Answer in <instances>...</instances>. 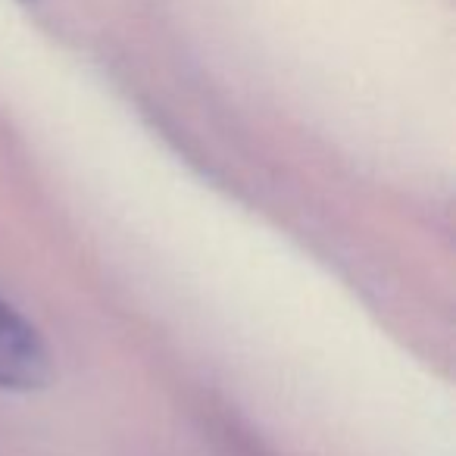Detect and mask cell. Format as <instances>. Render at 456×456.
I'll return each mask as SVG.
<instances>
[{
	"mask_svg": "<svg viewBox=\"0 0 456 456\" xmlns=\"http://www.w3.org/2000/svg\"><path fill=\"white\" fill-rule=\"evenodd\" d=\"M51 379V354L38 329L0 300V391H35Z\"/></svg>",
	"mask_w": 456,
	"mask_h": 456,
	"instance_id": "obj_1",
	"label": "cell"
}]
</instances>
